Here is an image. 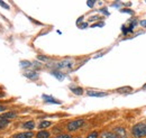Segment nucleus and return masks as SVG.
<instances>
[{"label":"nucleus","mask_w":146,"mask_h":138,"mask_svg":"<svg viewBox=\"0 0 146 138\" xmlns=\"http://www.w3.org/2000/svg\"><path fill=\"white\" fill-rule=\"evenodd\" d=\"M133 136L136 138H142L146 136V123H137L131 129Z\"/></svg>","instance_id":"obj_1"},{"label":"nucleus","mask_w":146,"mask_h":138,"mask_svg":"<svg viewBox=\"0 0 146 138\" xmlns=\"http://www.w3.org/2000/svg\"><path fill=\"white\" fill-rule=\"evenodd\" d=\"M83 125H84V120L83 119H76V120H73L71 122H69L68 126H66V128L70 131H74V130L81 128Z\"/></svg>","instance_id":"obj_2"},{"label":"nucleus","mask_w":146,"mask_h":138,"mask_svg":"<svg viewBox=\"0 0 146 138\" xmlns=\"http://www.w3.org/2000/svg\"><path fill=\"white\" fill-rule=\"evenodd\" d=\"M72 66V62L70 61H63V62H60L56 64V68L58 69H70Z\"/></svg>","instance_id":"obj_3"},{"label":"nucleus","mask_w":146,"mask_h":138,"mask_svg":"<svg viewBox=\"0 0 146 138\" xmlns=\"http://www.w3.org/2000/svg\"><path fill=\"white\" fill-rule=\"evenodd\" d=\"M115 134L118 136V138H126L127 135H126V130L124 128H116L115 129Z\"/></svg>","instance_id":"obj_4"},{"label":"nucleus","mask_w":146,"mask_h":138,"mask_svg":"<svg viewBox=\"0 0 146 138\" xmlns=\"http://www.w3.org/2000/svg\"><path fill=\"white\" fill-rule=\"evenodd\" d=\"M43 99H44V100H45L46 102H50V104H61V101H58V100H56V99H54L53 97L46 96V94H44V96H43Z\"/></svg>","instance_id":"obj_5"},{"label":"nucleus","mask_w":146,"mask_h":138,"mask_svg":"<svg viewBox=\"0 0 146 138\" xmlns=\"http://www.w3.org/2000/svg\"><path fill=\"white\" fill-rule=\"evenodd\" d=\"M33 137V133L32 131H27V133H20L15 135L14 138H32Z\"/></svg>","instance_id":"obj_6"},{"label":"nucleus","mask_w":146,"mask_h":138,"mask_svg":"<svg viewBox=\"0 0 146 138\" xmlns=\"http://www.w3.org/2000/svg\"><path fill=\"white\" fill-rule=\"evenodd\" d=\"M108 93L106 92H98V91H88V96L90 97H106Z\"/></svg>","instance_id":"obj_7"},{"label":"nucleus","mask_w":146,"mask_h":138,"mask_svg":"<svg viewBox=\"0 0 146 138\" xmlns=\"http://www.w3.org/2000/svg\"><path fill=\"white\" fill-rule=\"evenodd\" d=\"M15 117H16V113H15V112H6V113H3L2 116H0V118H1V119H5V120L13 119V118H15Z\"/></svg>","instance_id":"obj_8"},{"label":"nucleus","mask_w":146,"mask_h":138,"mask_svg":"<svg viewBox=\"0 0 146 138\" xmlns=\"http://www.w3.org/2000/svg\"><path fill=\"white\" fill-rule=\"evenodd\" d=\"M24 75H25L26 78H28V79H37V76H38V74H37L35 71L25 72V73H24Z\"/></svg>","instance_id":"obj_9"},{"label":"nucleus","mask_w":146,"mask_h":138,"mask_svg":"<svg viewBox=\"0 0 146 138\" xmlns=\"http://www.w3.org/2000/svg\"><path fill=\"white\" fill-rule=\"evenodd\" d=\"M131 88L130 86H124V88H119L117 91L119 92V93H130L131 92Z\"/></svg>","instance_id":"obj_10"},{"label":"nucleus","mask_w":146,"mask_h":138,"mask_svg":"<svg viewBox=\"0 0 146 138\" xmlns=\"http://www.w3.org/2000/svg\"><path fill=\"white\" fill-rule=\"evenodd\" d=\"M101 138H118L115 133H104L101 135Z\"/></svg>","instance_id":"obj_11"},{"label":"nucleus","mask_w":146,"mask_h":138,"mask_svg":"<svg viewBox=\"0 0 146 138\" xmlns=\"http://www.w3.org/2000/svg\"><path fill=\"white\" fill-rule=\"evenodd\" d=\"M48 137H50V133L48 131H45V130L39 131L37 134V138H48Z\"/></svg>","instance_id":"obj_12"},{"label":"nucleus","mask_w":146,"mask_h":138,"mask_svg":"<svg viewBox=\"0 0 146 138\" xmlns=\"http://www.w3.org/2000/svg\"><path fill=\"white\" fill-rule=\"evenodd\" d=\"M34 127H35L34 121H27V122L24 123V128H26V129H33Z\"/></svg>","instance_id":"obj_13"},{"label":"nucleus","mask_w":146,"mask_h":138,"mask_svg":"<svg viewBox=\"0 0 146 138\" xmlns=\"http://www.w3.org/2000/svg\"><path fill=\"white\" fill-rule=\"evenodd\" d=\"M71 91H72L73 93L78 94V96H81V94L83 93V90H82V88H71Z\"/></svg>","instance_id":"obj_14"},{"label":"nucleus","mask_w":146,"mask_h":138,"mask_svg":"<svg viewBox=\"0 0 146 138\" xmlns=\"http://www.w3.org/2000/svg\"><path fill=\"white\" fill-rule=\"evenodd\" d=\"M50 126H51V122H50V121H42L38 127H39L40 129H44V128H47V127H50Z\"/></svg>","instance_id":"obj_15"},{"label":"nucleus","mask_w":146,"mask_h":138,"mask_svg":"<svg viewBox=\"0 0 146 138\" xmlns=\"http://www.w3.org/2000/svg\"><path fill=\"white\" fill-rule=\"evenodd\" d=\"M7 125H9V121L0 118V129H3L5 127H7Z\"/></svg>","instance_id":"obj_16"},{"label":"nucleus","mask_w":146,"mask_h":138,"mask_svg":"<svg viewBox=\"0 0 146 138\" xmlns=\"http://www.w3.org/2000/svg\"><path fill=\"white\" fill-rule=\"evenodd\" d=\"M52 74H53L54 76H56L58 80H63V78H64V75H63L62 73H60V72H56V71H53V72H52Z\"/></svg>","instance_id":"obj_17"},{"label":"nucleus","mask_w":146,"mask_h":138,"mask_svg":"<svg viewBox=\"0 0 146 138\" xmlns=\"http://www.w3.org/2000/svg\"><path fill=\"white\" fill-rule=\"evenodd\" d=\"M20 65H21L23 68H26V66H31L32 63H31V62H27V61H23V62L20 63Z\"/></svg>","instance_id":"obj_18"},{"label":"nucleus","mask_w":146,"mask_h":138,"mask_svg":"<svg viewBox=\"0 0 146 138\" xmlns=\"http://www.w3.org/2000/svg\"><path fill=\"white\" fill-rule=\"evenodd\" d=\"M37 58H38L39 61H46V62H47V61H50V58H48V57H46V56H42V55H39Z\"/></svg>","instance_id":"obj_19"},{"label":"nucleus","mask_w":146,"mask_h":138,"mask_svg":"<svg viewBox=\"0 0 146 138\" xmlns=\"http://www.w3.org/2000/svg\"><path fill=\"white\" fill-rule=\"evenodd\" d=\"M87 138H98V134L97 133H91Z\"/></svg>","instance_id":"obj_20"},{"label":"nucleus","mask_w":146,"mask_h":138,"mask_svg":"<svg viewBox=\"0 0 146 138\" xmlns=\"http://www.w3.org/2000/svg\"><path fill=\"white\" fill-rule=\"evenodd\" d=\"M55 138H72L70 135H60V136H56Z\"/></svg>","instance_id":"obj_21"},{"label":"nucleus","mask_w":146,"mask_h":138,"mask_svg":"<svg viewBox=\"0 0 146 138\" xmlns=\"http://www.w3.org/2000/svg\"><path fill=\"white\" fill-rule=\"evenodd\" d=\"M0 6H2V7H5L6 9H9V7H8V6H7V5L5 3V2H2V1H0Z\"/></svg>","instance_id":"obj_22"},{"label":"nucleus","mask_w":146,"mask_h":138,"mask_svg":"<svg viewBox=\"0 0 146 138\" xmlns=\"http://www.w3.org/2000/svg\"><path fill=\"white\" fill-rule=\"evenodd\" d=\"M87 5H88L89 7H93V5H94V1H88V2H87Z\"/></svg>","instance_id":"obj_23"},{"label":"nucleus","mask_w":146,"mask_h":138,"mask_svg":"<svg viewBox=\"0 0 146 138\" xmlns=\"http://www.w3.org/2000/svg\"><path fill=\"white\" fill-rule=\"evenodd\" d=\"M121 13H128V14H134L131 10H127V9H123L121 10Z\"/></svg>","instance_id":"obj_24"},{"label":"nucleus","mask_w":146,"mask_h":138,"mask_svg":"<svg viewBox=\"0 0 146 138\" xmlns=\"http://www.w3.org/2000/svg\"><path fill=\"white\" fill-rule=\"evenodd\" d=\"M141 26H143V27L146 28V20H142V21H141Z\"/></svg>","instance_id":"obj_25"},{"label":"nucleus","mask_w":146,"mask_h":138,"mask_svg":"<svg viewBox=\"0 0 146 138\" xmlns=\"http://www.w3.org/2000/svg\"><path fill=\"white\" fill-rule=\"evenodd\" d=\"M6 110V107H3V105H0V112H2V111H5Z\"/></svg>","instance_id":"obj_26"},{"label":"nucleus","mask_w":146,"mask_h":138,"mask_svg":"<svg viewBox=\"0 0 146 138\" xmlns=\"http://www.w3.org/2000/svg\"><path fill=\"white\" fill-rule=\"evenodd\" d=\"M88 25L87 24H82V25H80V28H86Z\"/></svg>","instance_id":"obj_27"},{"label":"nucleus","mask_w":146,"mask_h":138,"mask_svg":"<svg viewBox=\"0 0 146 138\" xmlns=\"http://www.w3.org/2000/svg\"><path fill=\"white\" fill-rule=\"evenodd\" d=\"M143 89H146V84H144V86H143Z\"/></svg>","instance_id":"obj_28"}]
</instances>
